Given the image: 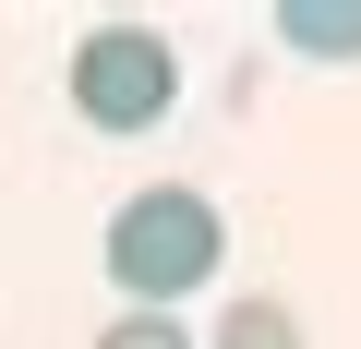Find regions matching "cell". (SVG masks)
Returning <instances> with one entry per match:
<instances>
[{
	"instance_id": "1",
	"label": "cell",
	"mask_w": 361,
	"mask_h": 349,
	"mask_svg": "<svg viewBox=\"0 0 361 349\" xmlns=\"http://www.w3.org/2000/svg\"><path fill=\"white\" fill-rule=\"evenodd\" d=\"M217 253H229V229H217V205H205L193 181H157V193H133V205L109 217V277H121L133 313H169L180 289H205Z\"/></svg>"
},
{
	"instance_id": "2",
	"label": "cell",
	"mask_w": 361,
	"mask_h": 349,
	"mask_svg": "<svg viewBox=\"0 0 361 349\" xmlns=\"http://www.w3.org/2000/svg\"><path fill=\"white\" fill-rule=\"evenodd\" d=\"M169 97H180V61H169L157 25H97V37L73 49V109H85L97 133H157Z\"/></svg>"
},
{
	"instance_id": "3",
	"label": "cell",
	"mask_w": 361,
	"mask_h": 349,
	"mask_svg": "<svg viewBox=\"0 0 361 349\" xmlns=\"http://www.w3.org/2000/svg\"><path fill=\"white\" fill-rule=\"evenodd\" d=\"M277 37H301L313 61H361V0H349V13H337V0H289Z\"/></svg>"
},
{
	"instance_id": "4",
	"label": "cell",
	"mask_w": 361,
	"mask_h": 349,
	"mask_svg": "<svg viewBox=\"0 0 361 349\" xmlns=\"http://www.w3.org/2000/svg\"><path fill=\"white\" fill-rule=\"evenodd\" d=\"M217 349H301V325H289V301H229Z\"/></svg>"
},
{
	"instance_id": "5",
	"label": "cell",
	"mask_w": 361,
	"mask_h": 349,
	"mask_svg": "<svg viewBox=\"0 0 361 349\" xmlns=\"http://www.w3.org/2000/svg\"><path fill=\"white\" fill-rule=\"evenodd\" d=\"M97 349H193V337H180V325H169V313H121V325H109V337H97Z\"/></svg>"
}]
</instances>
